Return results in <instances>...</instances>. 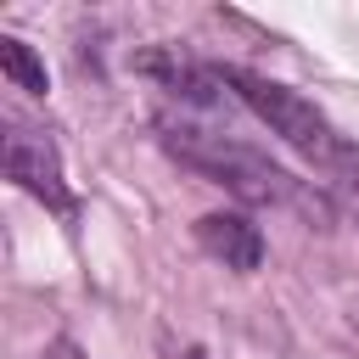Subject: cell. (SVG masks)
<instances>
[{"label":"cell","mask_w":359,"mask_h":359,"mask_svg":"<svg viewBox=\"0 0 359 359\" xmlns=\"http://www.w3.org/2000/svg\"><path fill=\"white\" fill-rule=\"evenodd\" d=\"M0 73H6L17 90H28V95H45V90H50L45 62H39V56H34V45H22L17 34H6V39H0Z\"/></svg>","instance_id":"5b68a950"},{"label":"cell","mask_w":359,"mask_h":359,"mask_svg":"<svg viewBox=\"0 0 359 359\" xmlns=\"http://www.w3.org/2000/svg\"><path fill=\"white\" fill-rule=\"evenodd\" d=\"M39 359H84V348H79V342H67V337H56V342H50Z\"/></svg>","instance_id":"8992f818"},{"label":"cell","mask_w":359,"mask_h":359,"mask_svg":"<svg viewBox=\"0 0 359 359\" xmlns=\"http://www.w3.org/2000/svg\"><path fill=\"white\" fill-rule=\"evenodd\" d=\"M163 140L180 163H191L213 185H230L241 202H303V191L286 168H275L252 146H236L230 135H208V129H191V123H163Z\"/></svg>","instance_id":"6da1fadb"},{"label":"cell","mask_w":359,"mask_h":359,"mask_svg":"<svg viewBox=\"0 0 359 359\" xmlns=\"http://www.w3.org/2000/svg\"><path fill=\"white\" fill-rule=\"evenodd\" d=\"M6 174L28 196H39L45 208H56V213L73 219V191H67V174H62V151H56V140L45 129L6 123Z\"/></svg>","instance_id":"3957f363"},{"label":"cell","mask_w":359,"mask_h":359,"mask_svg":"<svg viewBox=\"0 0 359 359\" xmlns=\"http://www.w3.org/2000/svg\"><path fill=\"white\" fill-rule=\"evenodd\" d=\"M219 79H224V84L241 95V107H247L269 135H280L292 151H303V157H314V163H342V157H348L342 135L331 129V118H325L309 95H297V90H286V84H275V79L241 73V67H219Z\"/></svg>","instance_id":"7a4b0ae2"},{"label":"cell","mask_w":359,"mask_h":359,"mask_svg":"<svg viewBox=\"0 0 359 359\" xmlns=\"http://www.w3.org/2000/svg\"><path fill=\"white\" fill-rule=\"evenodd\" d=\"M180 359H208V353H202V348H185V353H180Z\"/></svg>","instance_id":"52a82bcc"},{"label":"cell","mask_w":359,"mask_h":359,"mask_svg":"<svg viewBox=\"0 0 359 359\" xmlns=\"http://www.w3.org/2000/svg\"><path fill=\"white\" fill-rule=\"evenodd\" d=\"M196 241L208 258H219L224 269H258L264 264V230L247 213H202L196 219Z\"/></svg>","instance_id":"277c9868"}]
</instances>
